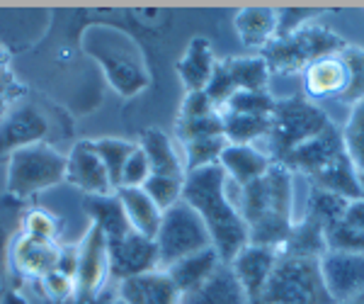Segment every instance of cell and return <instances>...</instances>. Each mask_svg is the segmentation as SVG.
Masks as SVG:
<instances>
[{
	"mask_svg": "<svg viewBox=\"0 0 364 304\" xmlns=\"http://www.w3.org/2000/svg\"><path fill=\"white\" fill-rule=\"evenodd\" d=\"M182 202H187L204 221L211 239V246L224 263L250 243L248 224L236 204V188L221 171V166H207L185 175Z\"/></svg>",
	"mask_w": 364,
	"mask_h": 304,
	"instance_id": "1",
	"label": "cell"
},
{
	"mask_svg": "<svg viewBox=\"0 0 364 304\" xmlns=\"http://www.w3.org/2000/svg\"><path fill=\"white\" fill-rule=\"evenodd\" d=\"M236 204L248 224L250 243L279 253L296 224L294 173L274 161L262 178L252 180L245 188H236Z\"/></svg>",
	"mask_w": 364,
	"mask_h": 304,
	"instance_id": "2",
	"label": "cell"
},
{
	"mask_svg": "<svg viewBox=\"0 0 364 304\" xmlns=\"http://www.w3.org/2000/svg\"><path fill=\"white\" fill-rule=\"evenodd\" d=\"M83 51L102 68L107 83L122 98H134L151 83L141 46L132 34L114 25H90L83 32Z\"/></svg>",
	"mask_w": 364,
	"mask_h": 304,
	"instance_id": "3",
	"label": "cell"
},
{
	"mask_svg": "<svg viewBox=\"0 0 364 304\" xmlns=\"http://www.w3.org/2000/svg\"><path fill=\"white\" fill-rule=\"evenodd\" d=\"M345 46H348V42L340 34L314 20L309 25L299 27L296 32L277 37L272 44L265 46L260 56L267 61L269 73H301L314 61L338 54Z\"/></svg>",
	"mask_w": 364,
	"mask_h": 304,
	"instance_id": "4",
	"label": "cell"
},
{
	"mask_svg": "<svg viewBox=\"0 0 364 304\" xmlns=\"http://www.w3.org/2000/svg\"><path fill=\"white\" fill-rule=\"evenodd\" d=\"M257 304H336L331 300L314 258L279 256Z\"/></svg>",
	"mask_w": 364,
	"mask_h": 304,
	"instance_id": "5",
	"label": "cell"
},
{
	"mask_svg": "<svg viewBox=\"0 0 364 304\" xmlns=\"http://www.w3.org/2000/svg\"><path fill=\"white\" fill-rule=\"evenodd\" d=\"M328 125H331V117L306 98L277 100L269 117V159L279 163L296 146L318 137Z\"/></svg>",
	"mask_w": 364,
	"mask_h": 304,
	"instance_id": "6",
	"label": "cell"
},
{
	"mask_svg": "<svg viewBox=\"0 0 364 304\" xmlns=\"http://www.w3.org/2000/svg\"><path fill=\"white\" fill-rule=\"evenodd\" d=\"M68 161L54 146L39 142L8 156V190L15 197H29L66 180Z\"/></svg>",
	"mask_w": 364,
	"mask_h": 304,
	"instance_id": "7",
	"label": "cell"
},
{
	"mask_svg": "<svg viewBox=\"0 0 364 304\" xmlns=\"http://www.w3.org/2000/svg\"><path fill=\"white\" fill-rule=\"evenodd\" d=\"M156 248L158 261H161V271H166L173 263H178L187 256L197 253L211 246L209 231L199 214L187 202H178L163 212L161 226L156 234Z\"/></svg>",
	"mask_w": 364,
	"mask_h": 304,
	"instance_id": "8",
	"label": "cell"
},
{
	"mask_svg": "<svg viewBox=\"0 0 364 304\" xmlns=\"http://www.w3.org/2000/svg\"><path fill=\"white\" fill-rule=\"evenodd\" d=\"M269 73L267 61L260 54H250V56H233L226 61H219L214 68L209 85H207V95L211 98V103L216 105V110L221 112V108L226 105L228 98L238 90H269Z\"/></svg>",
	"mask_w": 364,
	"mask_h": 304,
	"instance_id": "9",
	"label": "cell"
},
{
	"mask_svg": "<svg viewBox=\"0 0 364 304\" xmlns=\"http://www.w3.org/2000/svg\"><path fill=\"white\" fill-rule=\"evenodd\" d=\"M78 266H75V300L90 302L102 292L109 278V246L107 236L97 226H87L80 243L75 246Z\"/></svg>",
	"mask_w": 364,
	"mask_h": 304,
	"instance_id": "10",
	"label": "cell"
},
{
	"mask_svg": "<svg viewBox=\"0 0 364 304\" xmlns=\"http://www.w3.org/2000/svg\"><path fill=\"white\" fill-rule=\"evenodd\" d=\"M109 246V276L119 283L146 273L161 271L158 248L154 239H146L136 231H129L124 236L107 241Z\"/></svg>",
	"mask_w": 364,
	"mask_h": 304,
	"instance_id": "11",
	"label": "cell"
},
{
	"mask_svg": "<svg viewBox=\"0 0 364 304\" xmlns=\"http://www.w3.org/2000/svg\"><path fill=\"white\" fill-rule=\"evenodd\" d=\"M326 290L336 304L350 302L364 292V256L343 253V251H326L318 261Z\"/></svg>",
	"mask_w": 364,
	"mask_h": 304,
	"instance_id": "12",
	"label": "cell"
},
{
	"mask_svg": "<svg viewBox=\"0 0 364 304\" xmlns=\"http://www.w3.org/2000/svg\"><path fill=\"white\" fill-rule=\"evenodd\" d=\"M343 154H345L343 132L331 122L318 137H314V139H309L306 144L296 146V149L289 151L279 163L289 168L291 173H301V175H306V178H311V175L321 173L326 166H331V163L340 159Z\"/></svg>",
	"mask_w": 364,
	"mask_h": 304,
	"instance_id": "13",
	"label": "cell"
},
{
	"mask_svg": "<svg viewBox=\"0 0 364 304\" xmlns=\"http://www.w3.org/2000/svg\"><path fill=\"white\" fill-rule=\"evenodd\" d=\"M279 253L274 248L257 246V243H248L233 256V261L228 263L233 271V276L238 278L240 288H243L248 304H257L260 295L265 292L269 276L274 271V263H277Z\"/></svg>",
	"mask_w": 364,
	"mask_h": 304,
	"instance_id": "14",
	"label": "cell"
},
{
	"mask_svg": "<svg viewBox=\"0 0 364 304\" xmlns=\"http://www.w3.org/2000/svg\"><path fill=\"white\" fill-rule=\"evenodd\" d=\"M68 161V171H66V180L87 192V197L92 195H112L117 188L109 180V173L105 168V163L100 161V156L95 154L90 142H80L73 146L70 156H66Z\"/></svg>",
	"mask_w": 364,
	"mask_h": 304,
	"instance_id": "15",
	"label": "cell"
},
{
	"mask_svg": "<svg viewBox=\"0 0 364 304\" xmlns=\"http://www.w3.org/2000/svg\"><path fill=\"white\" fill-rule=\"evenodd\" d=\"M301 85L304 93H306V100L311 103L331 100V98L340 100L343 93L348 90V66H345L340 51L331 56H323L304 68Z\"/></svg>",
	"mask_w": 364,
	"mask_h": 304,
	"instance_id": "16",
	"label": "cell"
},
{
	"mask_svg": "<svg viewBox=\"0 0 364 304\" xmlns=\"http://www.w3.org/2000/svg\"><path fill=\"white\" fill-rule=\"evenodd\" d=\"M46 120L34 108L15 110L8 120L0 125V156H10L17 149L29 144H39L46 137Z\"/></svg>",
	"mask_w": 364,
	"mask_h": 304,
	"instance_id": "17",
	"label": "cell"
},
{
	"mask_svg": "<svg viewBox=\"0 0 364 304\" xmlns=\"http://www.w3.org/2000/svg\"><path fill=\"white\" fill-rule=\"evenodd\" d=\"M180 304H248V297L231 266L221 263L202 285L180 295Z\"/></svg>",
	"mask_w": 364,
	"mask_h": 304,
	"instance_id": "18",
	"label": "cell"
},
{
	"mask_svg": "<svg viewBox=\"0 0 364 304\" xmlns=\"http://www.w3.org/2000/svg\"><path fill=\"white\" fill-rule=\"evenodd\" d=\"M272 163L274 161L269 159V154L260 151L257 146H238V144H228L219 159L221 171L226 173V178L236 188H245L252 180L262 178Z\"/></svg>",
	"mask_w": 364,
	"mask_h": 304,
	"instance_id": "19",
	"label": "cell"
},
{
	"mask_svg": "<svg viewBox=\"0 0 364 304\" xmlns=\"http://www.w3.org/2000/svg\"><path fill=\"white\" fill-rule=\"evenodd\" d=\"M216 63L219 61H216L214 49H211V42L207 37L190 39L185 54H182L178 61V75H180L182 85H185V90L187 93L207 90Z\"/></svg>",
	"mask_w": 364,
	"mask_h": 304,
	"instance_id": "20",
	"label": "cell"
},
{
	"mask_svg": "<svg viewBox=\"0 0 364 304\" xmlns=\"http://www.w3.org/2000/svg\"><path fill=\"white\" fill-rule=\"evenodd\" d=\"M233 27H236L240 42L262 54L265 46L277 39L279 15L272 8H243L233 17Z\"/></svg>",
	"mask_w": 364,
	"mask_h": 304,
	"instance_id": "21",
	"label": "cell"
},
{
	"mask_svg": "<svg viewBox=\"0 0 364 304\" xmlns=\"http://www.w3.org/2000/svg\"><path fill=\"white\" fill-rule=\"evenodd\" d=\"M119 297L129 304H180V292L166 271H154L146 276L119 283Z\"/></svg>",
	"mask_w": 364,
	"mask_h": 304,
	"instance_id": "22",
	"label": "cell"
},
{
	"mask_svg": "<svg viewBox=\"0 0 364 304\" xmlns=\"http://www.w3.org/2000/svg\"><path fill=\"white\" fill-rule=\"evenodd\" d=\"M58 251L56 243H44V241H34L29 236H17L10 243V261L22 276L29 278H42L49 271H54L58 263Z\"/></svg>",
	"mask_w": 364,
	"mask_h": 304,
	"instance_id": "23",
	"label": "cell"
},
{
	"mask_svg": "<svg viewBox=\"0 0 364 304\" xmlns=\"http://www.w3.org/2000/svg\"><path fill=\"white\" fill-rule=\"evenodd\" d=\"M122 207H124L127 221L132 231L141 234L146 239H156L158 226L163 219V209L151 200L144 188H119L117 190Z\"/></svg>",
	"mask_w": 364,
	"mask_h": 304,
	"instance_id": "24",
	"label": "cell"
},
{
	"mask_svg": "<svg viewBox=\"0 0 364 304\" xmlns=\"http://www.w3.org/2000/svg\"><path fill=\"white\" fill-rule=\"evenodd\" d=\"M311 185L321 190H328L333 195L343 197L348 202L362 200L364 192H362V183H360V173H357L355 163L350 161L348 154H343L340 159H336L331 166H326L321 173L311 175Z\"/></svg>",
	"mask_w": 364,
	"mask_h": 304,
	"instance_id": "25",
	"label": "cell"
},
{
	"mask_svg": "<svg viewBox=\"0 0 364 304\" xmlns=\"http://www.w3.org/2000/svg\"><path fill=\"white\" fill-rule=\"evenodd\" d=\"M139 146L144 149V154L149 156L151 173L154 175H170V178H185L187 168L185 159L178 154L173 139L161 130H146L141 134Z\"/></svg>",
	"mask_w": 364,
	"mask_h": 304,
	"instance_id": "26",
	"label": "cell"
},
{
	"mask_svg": "<svg viewBox=\"0 0 364 304\" xmlns=\"http://www.w3.org/2000/svg\"><path fill=\"white\" fill-rule=\"evenodd\" d=\"M221 263L224 261L216 253V248L209 246L204 251H197V253L187 256V258H182L178 263H173L170 268H166V273H168V278L173 280L175 290H178L180 295H185V292L195 290L197 285H202Z\"/></svg>",
	"mask_w": 364,
	"mask_h": 304,
	"instance_id": "27",
	"label": "cell"
},
{
	"mask_svg": "<svg viewBox=\"0 0 364 304\" xmlns=\"http://www.w3.org/2000/svg\"><path fill=\"white\" fill-rule=\"evenodd\" d=\"M326 251H328L326 226L304 214L301 219H296V224H294V229H291L289 239H287V243L279 248V256L321 261L323 256H326Z\"/></svg>",
	"mask_w": 364,
	"mask_h": 304,
	"instance_id": "28",
	"label": "cell"
},
{
	"mask_svg": "<svg viewBox=\"0 0 364 304\" xmlns=\"http://www.w3.org/2000/svg\"><path fill=\"white\" fill-rule=\"evenodd\" d=\"M85 212H87V217L92 219L90 224L97 226V229L107 236V241L119 239L132 231V226H129V221H127V214H124V207H122L117 192H112V195L87 197Z\"/></svg>",
	"mask_w": 364,
	"mask_h": 304,
	"instance_id": "29",
	"label": "cell"
},
{
	"mask_svg": "<svg viewBox=\"0 0 364 304\" xmlns=\"http://www.w3.org/2000/svg\"><path fill=\"white\" fill-rule=\"evenodd\" d=\"M272 117V115H269ZM269 117L265 115H233L221 112L224 120V137L228 144L238 146H255V142L267 139L269 134Z\"/></svg>",
	"mask_w": 364,
	"mask_h": 304,
	"instance_id": "30",
	"label": "cell"
},
{
	"mask_svg": "<svg viewBox=\"0 0 364 304\" xmlns=\"http://www.w3.org/2000/svg\"><path fill=\"white\" fill-rule=\"evenodd\" d=\"M92 149L100 156V161L105 163L109 173V180H112L114 188H119V178H122V168H124L127 159L132 156V151L136 149V142H127V139L119 137H100L92 139Z\"/></svg>",
	"mask_w": 364,
	"mask_h": 304,
	"instance_id": "31",
	"label": "cell"
},
{
	"mask_svg": "<svg viewBox=\"0 0 364 304\" xmlns=\"http://www.w3.org/2000/svg\"><path fill=\"white\" fill-rule=\"evenodd\" d=\"M348 204L350 202L343 200V197H338V195H333V192L314 188V185H311L309 204H306V217L316 219L318 224L326 226V229H331L333 224H338V221L345 217V212H348Z\"/></svg>",
	"mask_w": 364,
	"mask_h": 304,
	"instance_id": "32",
	"label": "cell"
},
{
	"mask_svg": "<svg viewBox=\"0 0 364 304\" xmlns=\"http://www.w3.org/2000/svg\"><path fill=\"white\" fill-rule=\"evenodd\" d=\"M228 146L224 134L219 137H202V139H192V142H185L182 149H185V168L187 173L190 171H199V168L207 166H216L224 154V149Z\"/></svg>",
	"mask_w": 364,
	"mask_h": 304,
	"instance_id": "33",
	"label": "cell"
},
{
	"mask_svg": "<svg viewBox=\"0 0 364 304\" xmlns=\"http://www.w3.org/2000/svg\"><path fill=\"white\" fill-rule=\"evenodd\" d=\"M345 66H348V90L343 93L338 103H345V105H355L364 100V46H357V44H348L343 51Z\"/></svg>",
	"mask_w": 364,
	"mask_h": 304,
	"instance_id": "34",
	"label": "cell"
},
{
	"mask_svg": "<svg viewBox=\"0 0 364 304\" xmlns=\"http://www.w3.org/2000/svg\"><path fill=\"white\" fill-rule=\"evenodd\" d=\"M274 100L269 95V90H238L233 93L221 108V112H233V115H265L269 117L274 110Z\"/></svg>",
	"mask_w": 364,
	"mask_h": 304,
	"instance_id": "35",
	"label": "cell"
},
{
	"mask_svg": "<svg viewBox=\"0 0 364 304\" xmlns=\"http://www.w3.org/2000/svg\"><path fill=\"white\" fill-rule=\"evenodd\" d=\"M22 236H29L34 241L56 243L58 239V221L51 212L42 207H34L22 214Z\"/></svg>",
	"mask_w": 364,
	"mask_h": 304,
	"instance_id": "36",
	"label": "cell"
},
{
	"mask_svg": "<svg viewBox=\"0 0 364 304\" xmlns=\"http://www.w3.org/2000/svg\"><path fill=\"white\" fill-rule=\"evenodd\" d=\"M182 188H185V178H170V175H154V173H151V178L144 185L149 197L163 212L175 207L182 200Z\"/></svg>",
	"mask_w": 364,
	"mask_h": 304,
	"instance_id": "37",
	"label": "cell"
},
{
	"mask_svg": "<svg viewBox=\"0 0 364 304\" xmlns=\"http://www.w3.org/2000/svg\"><path fill=\"white\" fill-rule=\"evenodd\" d=\"M328 251H343V253H362L364 256V231L355 229L345 219L326 229Z\"/></svg>",
	"mask_w": 364,
	"mask_h": 304,
	"instance_id": "38",
	"label": "cell"
},
{
	"mask_svg": "<svg viewBox=\"0 0 364 304\" xmlns=\"http://www.w3.org/2000/svg\"><path fill=\"white\" fill-rule=\"evenodd\" d=\"M175 132H178V139L182 144L202 137H219V134H224V120H221V112L199 117V120H178Z\"/></svg>",
	"mask_w": 364,
	"mask_h": 304,
	"instance_id": "39",
	"label": "cell"
},
{
	"mask_svg": "<svg viewBox=\"0 0 364 304\" xmlns=\"http://www.w3.org/2000/svg\"><path fill=\"white\" fill-rule=\"evenodd\" d=\"M39 285H42L44 295L56 304H66L75 300V278L66 276V273L58 271V268H54V271H49L46 276L39 278Z\"/></svg>",
	"mask_w": 364,
	"mask_h": 304,
	"instance_id": "40",
	"label": "cell"
},
{
	"mask_svg": "<svg viewBox=\"0 0 364 304\" xmlns=\"http://www.w3.org/2000/svg\"><path fill=\"white\" fill-rule=\"evenodd\" d=\"M149 178H151L149 156L144 154V149H141L139 142H136V149L132 151V156H129L124 168H122L119 188H144ZM119 188H117V190H119Z\"/></svg>",
	"mask_w": 364,
	"mask_h": 304,
	"instance_id": "41",
	"label": "cell"
},
{
	"mask_svg": "<svg viewBox=\"0 0 364 304\" xmlns=\"http://www.w3.org/2000/svg\"><path fill=\"white\" fill-rule=\"evenodd\" d=\"M214 112H219V110H216V105L211 103V98L204 90L187 93L185 100H182L178 120H199V117H209Z\"/></svg>",
	"mask_w": 364,
	"mask_h": 304,
	"instance_id": "42",
	"label": "cell"
},
{
	"mask_svg": "<svg viewBox=\"0 0 364 304\" xmlns=\"http://www.w3.org/2000/svg\"><path fill=\"white\" fill-rule=\"evenodd\" d=\"M277 15H279L277 37H284V34H291V32H296L299 27L314 22L318 13H316V10H296V8H291V10H277Z\"/></svg>",
	"mask_w": 364,
	"mask_h": 304,
	"instance_id": "43",
	"label": "cell"
},
{
	"mask_svg": "<svg viewBox=\"0 0 364 304\" xmlns=\"http://www.w3.org/2000/svg\"><path fill=\"white\" fill-rule=\"evenodd\" d=\"M343 219L348 221V224L355 226V229L364 231V197H362V200H355V202L348 204V212H345Z\"/></svg>",
	"mask_w": 364,
	"mask_h": 304,
	"instance_id": "44",
	"label": "cell"
},
{
	"mask_svg": "<svg viewBox=\"0 0 364 304\" xmlns=\"http://www.w3.org/2000/svg\"><path fill=\"white\" fill-rule=\"evenodd\" d=\"M0 304H27V300L20 295V292L8 290V292H5V297H3V302H0Z\"/></svg>",
	"mask_w": 364,
	"mask_h": 304,
	"instance_id": "45",
	"label": "cell"
},
{
	"mask_svg": "<svg viewBox=\"0 0 364 304\" xmlns=\"http://www.w3.org/2000/svg\"><path fill=\"white\" fill-rule=\"evenodd\" d=\"M0 241H3V239H0ZM5 285H3V273H0V302H3V297H5Z\"/></svg>",
	"mask_w": 364,
	"mask_h": 304,
	"instance_id": "46",
	"label": "cell"
},
{
	"mask_svg": "<svg viewBox=\"0 0 364 304\" xmlns=\"http://www.w3.org/2000/svg\"><path fill=\"white\" fill-rule=\"evenodd\" d=\"M350 304H364V292L360 297H355V300H350Z\"/></svg>",
	"mask_w": 364,
	"mask_h": 304,
	"instance_id": "47",
	"label": "cell"
},
{
	"mask_svg": "<svg viewBox=\"0 0 364 304\" xmlns=\"http://www.w3.org/2000/svg\"><path fill=\"white\" fill-rule=\"evenodd\" d=\"M107 304H129L127 300H122V297H114V300L112 302H107Z\"/></svg>",
	"mask_w": 364,
	"mask_h": 304,
	"instance_id": "48",
	"label": "cell"
},
{
	"mask_svg": "<svg viewBox=\"0 0 364 304\" xmlns=\"http://www.w3.org/2000/svg\"><path fill=\"white\" fill-rule=\"evenodd\" d=\"M360 183H362V192H364V173H360Z\"/></svg>",
	"mask_w": 364,
	"mask_h": 304,
	"instance_id": "49",
	"label": "cell"
}]
</instances>
